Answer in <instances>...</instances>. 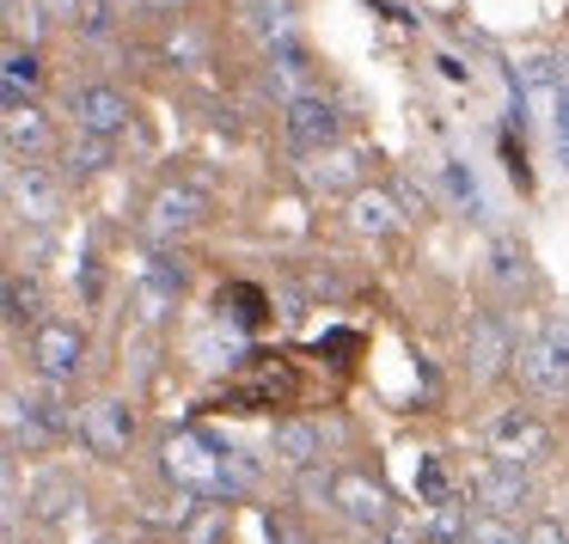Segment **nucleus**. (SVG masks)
<instances>
[{"label":"nucleus","mask_w":569,"mask_h":544,"mask_svg":"<svg viewBox=\"0 0 569 544\" xmlns=\"http://www.w3.org/2000/svg\"><path fill=\"white\" fill-rule=\"evenodd\" d=\"M300 172H307V184L319 190V197H356V190H361V153L337 141V148L300 160Z\"/></svg>","instance_id":"15"},{"label":"nucleus","mask_w":569,"mask_h":544,"mask_svg":"<svg viewBox=\"0 0 569 544\" xmlns=\"http://www.w3.org/2000/svg\"><path fill=\"white\" fill-rule=\"evenodd\" d=\"M80 410L62 404V380H43L38 392H7V453H38L74 429Z\"/></svg>","instance_id":"2"},{"label":"nucleus","mask_w":569,"mask_h":544,"mask_svg":"<svg viewBox=\"0 0 569 544\" xmlns=\"http://www.w3.org/2000/svg\"><path fill=\"white\" fill-rule=\"evenodd\" d=\"M417 495H422V502H453V490H447V465H441V459H422V465H417Z\"/></svg>","instance_id":"29"},{"label":"nucleus","mask_w":569,"mask_h":544,"mask_svg":"<svg viewBox=\"0 0 569 544\" xmlns=\"http://www.w3.org/2000/svg\"><path fill=\"white\" fill-rule=\"evenodd\" d=\"M111 7H129V0H111Z\"/></svg>","instance_id":"37"},{"label":"nucleus","mask_w":569,"mask_h":544,"mask_svg":"<svg viewBox=\"0 0 569 544\" xmlns=\"http://www.w3.org/2000/svg\"><path fill=\"white\" fill-rule=\"evenodd\" d=\"M447 197H453V209L466 214V221H483V190L459 160H447Z\"/></svg>","instance_id":"27"},{"label":"nucleus","mask_w":569,"mask_h":544,"mask_svg":"<svg viewBox=\"0 0 569 544\" xmlns=\"http://www.w3.org/2000/svg\"><path fill=\"white\" fill-rule=\"evenodd\" d=\"M527 544H569V526H563V520H551V514H539L527 526Z\"/></svg>","instance_id":"33"},{"label":"nucleus","mask_w":569,"mask_h":544,"mask_svg":"<svg viewBox=\"0 0 569 544\" xmlns=\"http://www.w3.org/2000/svg\"><path fill=\"white\" fill-rule=\"evenodd\" d=\"M483 446H490V459H502V465H539V459H551V429H545L532 410H502V416L490 422V434H483Z\"/></svg>","instance_id":"8"},{"label":"nucleus","mask_w":569,"mask_h":544,"mask_svg":"<svg viewBox=\"0 0 569 544\" xmlns=\"http://www.w3.org/2000/svg\"><path fill=\"white\" fill-rule=\"evenodd\" d=\"M466 544H527V526H515V520H502V514H471Z\"/></svg>","instance_id":"28"},{"label":"nucleus","mask_w":569,"mask_h":544,"mask_svg":"<svg viewBox=\"0 0 569 544\" xmlns=\"http://www.w3.org/2000/svg\"><path fill=\"white\" fill-rule=\"evenodd\" d=\"M263 532H270V544H307V532H300L288 514H263Z\"/></svg>","instance_id":"34"},{"label":"nucleus","mask_w":569,"mask_h":544,"mask_svg":"<svg viewBox=\"0 0 569 544\" xmlns=\"http://www.w3.org/2000/svg\"><path fill=\"white\" fill-rule=\"evenodd\" d=\"M331 507L343 520H356V526H368V532L392 526V495H386V483L373 477V471H337L331 477Z\"/></svg>","instance_id":"10"},{"label":"nucleus","mask_w":569,"mask_h":544,"mask_svg":"<svg viewBox=\"0 0 569 544\" xmlns=\"http://www.w3.org/2000/svg\"><path fill=\"white\" fill-rule=\"evenodd\" d=\"M38 80H43V62L31 43H7V104H31L38 99Z\"/></svg>","instance_id":"19"},{"label":"nucleus","mask_w":569,"mask_h":544,"mask_svg":"<svg viewBox=\"0 0 569 544\" xmlns=\"http://www.w3.org/2000/svg\"><path fill=\"white\" fill-rule=\"evenodd\" d=\"M68 117H74V129H87V135H123V129L136 123V99H129L117 80H80V87L68 92Z\"/></svg>","instance_id":"7"},{"label":"nucleus","mask_w":569,"mask_h":544,"mask_svg":"<svg viewBox=\"0 0 569 544\" xmlns=\"http://www.w3.org/2000/svg\"><path fill=\"white\" fill-rule=\"evenodd\" d=\"M74 434L87 441V453H99V459H123L129 446H136V404L129 397H87L80 404V416H74Z\"/></svg>","instance_id":"6"},{"label":"nucleus","mask_w":569,"mask_h":544,"mask_svg":"<svg viewBox=\"0 0 569 544\" xmlns=\"http://www.w3.org/2000/svg\"><path fill=\"white\" fill-rule=\"evenodd\" d=\"M227 453H233L227 441L184 429V434H166V441H160V471H166V483H172V490L233 502V495H227Z\"/></svg>","instance_id":"1"},{"label":"nucleus","mask_w":569,"mask_h":544,"mask_svg":"<svg viewBox=\"0 0 569 544\" xmlns=\"http://www.w3.org/2000/svg\"><path fill=\"white\" fill-rule=\"evenodd\" d=\"M111 160H117L111 135H87V129H80V141L68 148V178H99Z\"/></svg>","instance_id":"26"},{"label":"nucleus","mask_w":569,"mask_h":544,"mask_svg":"<svg viewBox=\"0 0 569 544\" xmlns=\"http://www.w3.org/2000/svg\"><path fill=\"white\" fill-rule=\"evenodd\" d=\"M246 26L251 38L270 50V43L282 38H300V13H295V0H246Z\"/></svg>","instance_id":"17"},{"label":"nucleus","mask_w":569,"mask_h":544,"mask_svg":"<svg viewBox=\"0 0 569 544\" xmlns=\"http://www.w3.org/2000/svg\"><path fill=\"white\" fill-rule=\"evenodd\" d=\"M141 7H153V13H184L190 0H141Z\"/></svg>","instance_id":"36"},{"label":"nucleus","mask_w":569,"mask_h":544,"mask_svg":"<svg viewBox=\"0 0 569 544\" xmlns=\"http://www.w3.org/2000/svg\"><path fill=\"white\" fill-rule=\"evenodd\" d=\"M490 282L508 288V294H520L532 282V263L520 251V239H490Z\"/></svg>","instance_id":"20"},{"label":"nucleus","mask_w":569,"mask_h":544,"mask_svg":"<svg viewBox=\"0 0 569 544\" xmlns=\"http://www.w3.org/2000/svg\"><path fill=\"white\" fill-rule=\"evenodd\" d=\"M227 538H233V502H214V495L178 502V544H227Z\"/></svg>","instance_id":"16"},{"label":"nucleus","mask_w":569,"mask_h":544,"mask_svg":"<svg viewBox=\"0 0 569 544\" xmlns=\"http://www.w3.org/2000/svg\"><path fill=\"white\" fill-rule=\"evenodd\" d=\"M227 294H233V319H239V324H258L263 312H270V306H263V294H258V288H246V282L227 288Z\"/></svg>","instance_id":"32"},{"label":"nucleus","mask_w":569,"mask_h":544,"mask_svg":"<svg viewBox=\"0 0 569 544\" xmlns=\"http://www.w3.org/2000/svg\"><path fill=\"white\" fill-rule=\"evenodd\" d=\"M50 26H56V19H50L43 0H7V43H31V50H38V38Z\"/></svg>","instance_id":"23"},{"label":"nucleus","mask_w":569,"mask_h":544,"mask_svg":"<svg viewBox=\"0 0 569 544\" xmlns=\"http://www.w3.org/2000/svg\"><path fill=\"white\" fill-rule=\"evenodd\" d=\"M282 141H288L295 160H312V153L343 141V117H337V104L325 99V92H295V99L282 104Z\"/></svg>","instance_id":"4"},{"label":"nucleus","mask_w":569,"mask_h":544,"mask_svg":"<svg viewBox=\"0 0 569 544\" xmlns=\"http://www.w3.org/2000/svg\"><path fill=\"white\" fill-rule=\"evenodd\" d=\"M0 306H7V324H13V331H26V324L43 312L38 275H7V300H0Z\"/></svg>","instance_id":"25"},{"label":"nucleus","mask_w":569,"mask_h":544,"mask_svg":"<svg viewBox=\"0 0 569 544\" xmlns=\"http://www.w3.org/2000/svg\"><path fill=\"white\" fill-rule=\"evenodd\" d=\"M166 62H172V68H197L202 62V38H197V31H172V38H166Z\"/></svg>","instance_id":"30"},{"label":"nucleus","mask_w":569,"mask_h":544,"mask_svg":"<svg viewBox=\"0 0 569 544\" xmlns=\"http://www.w3.org/2000/svg\"><path fill=\"white\" fill-rule=\"evenodd\" d=\"M31 367H38V380H74L87 367V331L62 319H43L31 331Z\"/></svg>","instance_id":"11"},{"label":"nucleus","mask_w":569,"mask_h":544,"mask_svg":"<svg viewBox=\"0 0 569 544\" xmlns=\"http://www.w3.org/2000/svg\"><path fill=\"white\" fill-rule=\"evenodd\" d=\"M0 135H7V153H13V160H50L56 153V129L38 104H7Z\"/></svg>","instance_id":"14"},{"label":"nucleus","mask_w":569,"mask_h":544,"mask_svg":"<svg viewBox=\"0 0 569 544\" xmlns=\"http://www.w3.org/2000/svg\"><path fill=\"white\" fill-rule=\"evenodd\" d=\"M466 532H471V514H466V502H435L429 507V520H422V544H466Z\"/></svg>","instance_id":"21"},{"label":"nucleus","mask_w":569,"mask_h":544,"mask_svg":"<svg viewBox=\"0 0 569 544\" xmlns=\"http://www.w3.org/2000/svg\"><path fill=\"white\" fill-rule=\"evenodd\" d=\"M319 453L325 446H319V429H312V422H282V429H276V459H282V465L307 471Z\"/></svg>","instance_id":"22"},{"label":"nucleus","mask_w":569,"mask_h":544,"mask_svg":"<svg viewBox=\"0 0 569 544\" xmlns=\"http://www.w3.org/2000/svg\"><path fill=\"white\" fill-rule=\"evenodd\" d=\"M141 294H148V306H153V312L172 306V300L184 294V263L166 258V251H153V258H148V288H141Z\"/></svg>","instance_id":"24"},{"label":"nucleus","mask_w":569,"mask_h":544,"mask_svg":"<svg viewBox=\"0 0 569 544\" xmlns=\"http://www.w3.org/2000/svg\"><path fill=\"white\" fill-rule=\"evenodd\" d=\"M74 288H80V300H104V270H99V258H92V251H80Z\"/></svg>","instance_id":"31"},{"label":"nucleus","mask_w":569,"mask_h":544,"mask_svg":"<svg viewBox=\"0 0 569 544\" xmlns=\"http://www.w3.org/2000/svg\"><path fill=\"white\" fill-rule=\"evenodd\" d=\"M7 214L19 226H50L62 214V178L43 160H13L7 165Z\"/></svg>","instance_id":"5"},{"label":"nucleus","mask_w":569,"mask_h":544,"mask_svg":"<svg viewBox=\"0 0 569 544\" xmlns=\"http://www.w3.org/2000/svg\"><path fill=\"white\" fill-rule=\"evenodd\" d=\"M471 502H478V514H502L515 520L520 507L532 502V477L527 465H502V459H490V465L471 477Z\"/></svg>","instance_id":"12"},{"label":"nucleus","mask_w":569,"mask_h":544,"mask_svg":"<svg viewBox=\"0 0 569 544\" xmlns=\"http://www.w3.org/2000/svg\"><path fill=\"white\" fill-rule=\"evenodd\" d=\"M557 153H563V165H569V104H557Z\"/></svg>","instance_id":"35"},{"label":"nucleus","mask_w":569,"mask_h":544,"mask_svg":"<svg viewBox=\"0 0 569 544\" xmlns=\"http://www.w3.org/2000/svg\"><path fill=\"white\" fill-rule=\"evenodd\" d=\"M343 221H349L356 239H398L405 233V209H398V197L392 190H373V184H361L356 197H343Z\"/></svg>","instance_id":"13"},{"label":"nucleus","mask_w":569,"mask_h":544,"mask_svg":"<svg viewBox=\"0 0 569 544\" xmlns=\"http://www.w3.org/2000/svg\"><path fill=\"white\" fill-rule=\"evenodd\" d=\"M202 221H209V190L202 184L172 178V184L153 190V202H148V233L153 239H184L190 226H202Z\"/></svg>","instance_id":"9"},{"label":"nucleus","mask_w":569,"mask_h":544,"mask_svg":"<svg viewBox=\"0 0 569 544\" xmlns=\"http://www.w3.org/2000/svg\"><path fill=\"white\" fill-rule=\"evenodd\" d=\"M520 385L532 397H569V319H551L527 349L515 355Z\"/></svg>","instance_id":"3"},{"label":"nucleus","mask_w":569,"mask_h":544,"mask_svg":"<svg viewBox=\"0 0 569 544\" xmlns=\"http://www.w3.org/2000/svg\"><path fill=\"white\" fill-rule=\"evenodd\" d=\"M502 355H508L502 319L478 312V319H471V380H496V373H502Z\"/></svg>","instance_id":"18"}]
</instances>
